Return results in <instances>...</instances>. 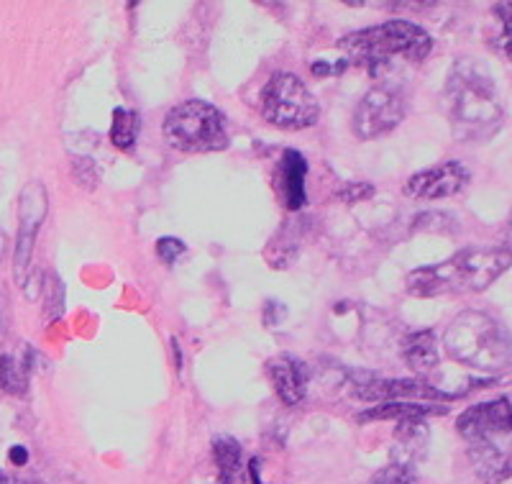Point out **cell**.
<instances>
[{
    "label": "cell",
    "instance_id": "obj_1",
    "mask_svg": "<svg viewBox=\"0 0 512 484\" xmlns=\"http://www.w3.org/2000/svg\"><path fill=\"white\" fill-rule=\"evenodd\" d=\"M443 108L454 136L461 141H487L505 121L495 80L487 65L474 57L456 59L443 90Z\"/></svg>",
    "mask_w": 512,
    "mask_h": 484
},
{
    "label": "cell",
    "instance_id": "obj_2",
    "mask_svg": "<svg viewBox=\"0 0 512 484\" xmlns=\"http://www.w3.org/2000/svg\"><path fill=\"white\" fill-rule=\"evenodd\" d=\"M512 267V251L502 246L464 249L446 262L410 272L408 290L415 298H438L456 292H482Z\"/></svg>",
    "mask_w": 512,
    "mask_h": 484
},
{
    "label": "cell",
    "instance_id": "obj_3",
    "mask_svg": "<svg viewBox=\"0 0 512 484\" xmlns=\"http://www.w3.org/2000/svg\"><path fill=\"white\" fill-rule=\"evenodd\" d=\"M433 49L431 34L410 21H387V24L369 26L354 31L338 41V52L349 65L372 70V75L390 70L397 59L405 62H423Z\"/></svg>",
    "mask_w": 512,
    "mask_h": 484
},
{
    "label": "cell",
    "instance_id": "obj_4",
    "mask_svg": "<svg viewBox=\"0 0 512 484\" xmlns=\"http://www.w3.org/2000/svg\"><path fill=\"white\" fill-rule=\"evenodd\" d=\"M443 349L454 362L487 374L512 369V336L500 321L479 310H466L448 323Z\"/></svg>",
    "mask_w": 512,
    "mask_h": 484
},
{
    "label": "cell",
    "instance_id": "obj_5",
    "mask_svg": "<svg viewBox=\"0 0 512 484\" xmlns=\"http://www.w3.org/2000/svg\"><path fill=\"white\" fill-rule=\"evenodd\" d=\"M164 139L172 149L185 154L223 152L228 146L226 118L216 105L205 100H185L164 118Z\"/></svg>",
    "mask_w": 512,
    "mask_h": 484
},
{
    "label": "cell",
    "instance_id": "obj_6",
    "mask_svg": "<svg viewBox=\"0 0 512 484\" xmlns=\"http://www.w3.org/2000/svg\"><path fill=\"white\" fill-rule=\"evenodd\" d=\"M264 121L280 129H310L320 118V103L292 72H274L259 93Z\"/></svg>",
    "mask_w": 512,
    "mask_h": 484
},
{
    "label": "cell",
    "instance_id": "obj_7",
    "mask_svg": "<svg viewBox=\"0 0 512 484\" xmlns=\"http://www.w3.org/2000/svg\"><path fill=\"white\" fill-rule=\"evenodd\" d=\"M408 113V100L397 88L382 85L369 90L354 111V134L356 139L372 141L395 131Z\"/></svg>",
    "mask_w": 512,
    "mask_h": 484
},
{
    "label": "cell",
    "instance_id": "obj_8",
    "mask_svg": "<svg viewBox=\"0 0 512 484\" xmlns=\"http://www.w3.org/2000/svg\"><path fill=\"white\" fill-rule=\"evenodd\" d=\"M49 200L47 190L41 182H31L21 193V203H18V236H16V251H13V269H16V282L24 285L26 275L31 267V251H34L36 234H39L44 216H47Z\"/></svg>",
    "mask_w": 512,
    "mask_h": 484
},
{
    "label": "cell",
    "instance_id": "obj_9",
    "mask_svg": "<svg viewBox=\"0 0 512 484\" xmlns=\"http://www.w3.org/2000/svg\"><path fill=\"white\" fill-rule=\"evenodd\" d=\"M351 392L359 400L369 403H428V400H446L431 382L425 380H387V377H354Z\"/></svg>",
    "mask_w": 512,
    "mask_h": 484
},
{
    "label": "cell",
    "instance_id": "obj_10",
    "mask_svg": "<svg viewBox=\"0 0 512 484\" xmlns=\"http://www.w3.org/2000/svg\"><path fill=\"white\" fill-rule=\"evenodd\" d=\"M469 185V170L461 162H443L431 170L415 172L405 182V195L415 200H441L461 193Z\"/></svg>",
    "mask_w": 512,
    "mask_h": 484
},
{
    "label": "cell",
    "instance_id": "obj_11",
    "mask_svg": "<svg viewBox=\"0 0 512 484\" xmlns=\"http://www.w3.org/2000/svg\"><path fill=\"white\" fill-rule=\"evenodd\" d=\"M472 469L484 484H502L512 477V438H487L466 444Z\"/></svg>",
    "mask_w": 512,
    "mask_h": 484
},
{
    "label": "cell",
    "instance_id": "obj_12",
    "mask_svg": "<svg viewBox=\"0 0 512 484\" xmlns=\"http://www.w3.org/2000/svg\"><path fill=\"white\" fill-rule=\"evenodd\" d=\"M269 380L285 405L303 403L308 395V367L297 356L280 354L267 364Z\"/></svg>",
    "mask_w": 512,
    "mask_h": 484
},
{
    "label": "cell",
    "instance_id": "obj_13",
    "mask_svg": "<svg viewBox=\"0 0 512 484\" xmlns=\"http://www.w3.org/2000/svg\"><path fill=\"white\" fill-rule=\"evenodd\" d=\"M305 177H308V162L303 154L285 149L274 175V190L287 210H300L305 205Z\"/></svg>",
    "mask_w": 512,
    "mask_h": 484
},
{
    "label": "cell",
    "instance_id": "obj_14",
    "mask_svg": "<svg viewBox=\"0 0 512 484\" xmlns=\"http://www.w3.org/2000/svg\"><path fill=\"white\" fill-rule=\"evenodd\" d=\"M428 426L425 420H402L392 441V464L413 467L428 454Z\"/></svg>",
    "mask_w": 512,
    "mask_h": 484
},
{
    "label": "cell",
    "instance_id": "obj_15",
    "mask_svg": "<svg viewBox=\"0 0 512 484\" xmlns=\"http://www.w3.org/2000/svg\"><path fill=\"white\" fill-rule=\"evenodd\" d=\"M405 362L418 380H428L441 367V344L433 331L410 333L405 341Z\"/></svg>",
    "mask_w": 512,
    "mask_h": 484
},
{
    "label": "cell",
    "instance_id": "obj_16",
    "mask_svg": "<svg viewBox=\"0 0 512 484\" xmlns=\"http://www.w3.org/2000/svg\"><path fill=\"white\" fill-rule=\"evenodd\" d=\"M213 459H216L218 479L221 484H244L246 482V464L241 444L231 436L213 438Z\"/></svg>",
    "mask_w": 512,
    "mask_h": 484
},
{
    "label": "cell",
    "instance_id": "obj_17",
    "mask_svg": "<svg viewBox=\"0 0 512 484\" xmlns=\"http://www.w3.org/2000/svg\"><path fill=\"white\" fill-rule=\"evenodd\" d=\"M446 408L431 403H384L377 408L367 410L359 415V423H369V420H425L428 415H441Z\"/></svg>",
    "mask_w": 512,
    "mask_h": 484
},
{
    "label": "cell",
    "instance_id": "obj_18",
    "mask_svg": "<svg viewBox=\"0 0 512 484\" xmlns=\"http://www.w3.org/2000/svg\"><path fill=\"white\" fill-rule=\"evenodd\" d=\"M31 377V351L26 349L24 359L13 354L0 356V390L8 395H26Z\"/></svg>",
    "mask_w": 512,
    "mask_h": 484
},
{
    "label": "cell",
    "instance_id": "obj_19",
    "mask_svg": "<svg viewBox=\"0 0 512 484\" xmlns=\"http://www.w3.org/2000/svg\"><path fill=\"white\" fill-rule=\"evenodd\" d=\"M487 41L500 57L512 59V3H495L492 6Z\"/></svg>",
    "mask_w": 512,
    "mask_h": 484
},
{
    "label": "cell",
    "instance_id": "obj_20",
    "mask_svg": "<svg viewBox=\"0 0 512 484\" xmlns=\"http://www.w3.org/2000/svg\"><path fill=\"white\" fill-rule=\"evenodd\" d=\"M141 129V118L136 111H128V108H116L113 111L111 121V141L118 146V149H131L139 139Z\"/></svg>",
    "mask_w": 512,
    "mask_h": 484
},
{
    "label": "cell",
    "instance_id": "obj_21",
    "mask_svg": "<svg viewBox=\"0 0 512 484\" xmlns=\"http://www.w3.org/2000/svg\"><path fill=\"white\" fill-rule=\"evenodd\" d=\"M369 484H420V479L413 467L390 464V467H384L379 474H374V479Z\"/></svg>",
    "mask_w": 512,
    "mask_h": 484
},
{
    "label": "cell",
    "instance_id": "obj_22",
    "mask_svg": "<svg viewBox=\"0 0 512 484\" xmlns=\"http://www.w3.org/2000/svg\"><path fill=\"white\" fill-rule=\"evenodd\" d=\"M185 251V244H182L180 239H175V236H164V239L157 241L159 259H162L164 264H169V267L180 262V259L185 257Z\"/></svg>",
    "mask_w": 512,
    "mask_h": 484
},
{
    "label": "cell",
    "instance_id": "obj_23",
    "mask_svg": "<svg viewBox=\"0 0 512 484\" xmlns=\"http://www.w3.org/2000/svg\"><path fill=\"white\" fill-rule=\"evenodd\" d=\"M341 193H351L349 198H344V200H364V198H372V193H374V187L372 185H351V187H346V190H341Z\"/></svg>",
    "mask_w": 512,
    "mask_h": 484
},
{
    "label": "cell",
    "instance_id": "obj_24",
    "mask_svg": "<svg viewBox=\"0 0 512 484\" xmlns=\"http://www.w3.org/2000/svg\"><path fill=\"white\" fill-rule=\"evenodd\" d=\"M11 459H13V464H24V461H26V449H21V446L11 449Z\"/></svg>",
    "mask_w": 512,
    "mask_h": 484
},
{
    "label": "cell",
    "instance_id": "obj_25",
    "mask_svg": "<svg viewBox=\"0 0 512 484\" xmlns=\"http://www.w3.org/2000/svg\"><path fill=\"white\" fill-rule=\"evenodd\" d=\"M0 484H13V482H11V477H8V474L0 472Z\"/></svg>",
    "mask_w": 512,
    "mask_h": 484
},
{
    "label": "cell",
    "instance_id": "obj_26",
    "mask_svg": "<svg viewBox=\"0 0 512 484\" xmlns=\"http://www.w3.org/2000/svg\"><path fill=\"white\" fill-rule=\"evenodd\" d=\"M510 239H512V216H510Z\"/></svg>",
    "mask_w": 512,
    "mask_h": 484
},
{
    "label": "cell",
    "instance_id": "obj_27",
    "mask_svg": "<svg viewBox=\"0 0 512 484\" xmlns=\"http://www.w3.org/2000/svg\"><path fill=\"white\" fill-rule=\"evenodd\" d=\"M507 400H510V410H512V397H507Z\"/></svg>",
    "mask_w": 512,
    "mask_h": 484
}]
</instances>
